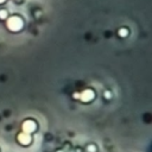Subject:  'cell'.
<instances>
[{
    "instance_id": "6da1fadb",
    "label": "cell",
    "mask_w": 152,
    "mask_h": 152,
    "mask_svg": "<svg viewBox=\"0 0 152 152\" xmlns=\"http://www.w3.org/2000/svg\"><path fill=\"white\" fill-rule=\"evenodd\" d=\"M17 140H18V144L21 146H30L32 144V135L21 132L20 134H18Z\"/></svg>"
},
{
    "instance_id": "7a4b0ae2",
    "label": "cell",
    "mask_w": 152,
    "mask_h": 152,
    "mask_svg": "<svg viewBox=\"0 0 152 152\" xmlns=\"http://www.w3.org/2000/svg\"><path fill=\"white\" fill-rule=\"evenodd\" d=\"M83 151H86V152H97L99 148H97V145H96L95 142H88V144L84 146Z\"/></svg>"
},
{
    "instance_id": "277c9868",
    "label": "cell",
    "mask_w": 152,
    "mask_h": 152,
    "mask_svg": "<svg viewBox=\"0 0 152 152\" xmlns=\"http://www.w3.org/2000/svg\"><path fill=\"white\" fill-rule=\"evenodd\" d=\"M55 152H64V151H63V150H62V147H61V148H57Z\"/></svg>"
},
{
    "instance_id": "5b68a950",
    "label": "cell",
    "mask_w": 152,
    "mask_h": 152,
    "mask_svg": "<svg viewBox=\"0 0 152 152\" xmlns=\"http://www.w3.org/2000/svg\"><path fill=\"white\" fill-rule=\"evenodd\" d=\"M0 152H1V148H0Z\"/></svg>"
},
{
    "instance_id": "3957f363",
    "label": "cell",
    "mask_w": 152,
    "mask_h": 152,
    "mask_svg": "<svg viewBox=\"0 0 152 152\" xmlns=\"http://www.w3.org/2000/svg\"><path fill=\"white\" fill-rule=\"evenodd\" d=\"M83 151V148H81V147H76L75 148V152H82Z\"/></svg>"
}]
</instances>
